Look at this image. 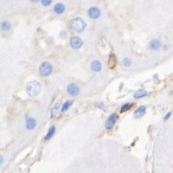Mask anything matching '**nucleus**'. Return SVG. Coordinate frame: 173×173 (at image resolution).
I'll return each instance as SVG.
<instances>
[{"label": "nucleus", "instance_id": "18", "mask_svg": "<svg viewBox=\"0 0 173 173\" xmlns=\"http://www.w3.org/2000/svg\"><path fill=\"white\" fill-rule=\"evenodd\" d=\"M132 107H133L132 103H124V104L121 106L120 111H121V112H126V111L130 110L131 108H132Z\"/></svg>", "mask_w": 173, "mask_h": 173}, {"label": "nucleus", "instance_id": "17", "mask_svg": "<svg viewBox=\"0 0 173 173\" xmlns=\"http://www.w3.org/2000/svg\"><path fill=\"white\" fill-rule=\"evenodd\" d=\"M72 103H73L72 101H67L65 102H64L63 105H62V107H61L60 111L62 113H64V112H65V111H67L69 108H70V106L72 105Z\"/></svg>", "mask_w": 173, "mask_h": 173}, {"label": "nucleus", "instance_id": "16", "mask_svg": "<svg viewBox=\"0 0 173 173\" xmlns=\"http://www.w3.org/2000/svg\"><path fill=\"white\" fill-rule=\"evenodd\" d=\"M11 27H12V24H11L10 21L3 20L1 22V30L3 31V32H8V31H10Z\"/></svg>", "mask_w": 173, "mask_h": 173}, {"label": "nucleus", "instance_id": "22", "mask_svg": "<svg viewBox=\"0 0 173 173\" xmlns=\"http://www.w3.org/2000/svg\"><path fill=\"white\" fill-rule=\"evenodd\" d=\"M171 116H172V112H171V111H170V112H167L166 114L164 115V121H167V120H169V119H170Z\"/></svg>", "mask_w": 173, "mask_h": 173}, {"label": "nucleus", "instance_id": "19", "mask_svg": "<svg viewBox=\"0 0 173 173\" xmlns=\"http://www.w3.org/2000/svg\"><path fill=\"white\" fill-rule=\"evenodd\" d=\"M122 63L125 67H129L131 66V64H132V60H131L129 57H124L122 60Z\"/></svg>", "mask_w": 173, "mask_h": 173}, {"label": "nucleus", "instance_id": "21", "mask_svg": "<svg viewBox=\"0 0 173 173\" xmlns=\"http://www.w3.org/2000/svg\"><path fill=\"white\" fill-rule=\"evenodd\" d=\"M93 105H94V107H96V108L101 109V110H104L106 108V106H105V104H104L103 102H95Z\"/></svg>", "mask_w": 173, "mask_h": 173}, {"label": "nucleus", "instance_id": "13", "mask_svg": "<svg viewBox=\"0 0 173 173\" xmlns=\"http://www.w3.org/2000/svg\"><path fill=\"white\" fill-rule=\"evenodd\" d=\"M55 133H56V126L55 125L50 126L49 129H48V131H47V133H46V135L44 137V141L51 140L52 138H53V136L55 135Z\"/></svg>", "mask_w": 173, "mask_h": 173}, {"label": "nucleus", "instance_id": "10", "mask_svg": "<svg viewBox=\"0 0 173 173\" xmlns=\"http://www.w3.org/2000/svg\"><path fill=\"white\" fill-rule=\"evenodd\" d=\"M53 11L57 14H63L65 11V6L63 3H56L53 7Z\"/></svg>", "mask_w": 173, "mask_h": 173}, {"label": "nucleus", "instance_id": "8", "mask_svg": "<svg viewBox=\"0 0 173 173\" xmlns=\"http://www.w3.org/2000/svg\"><path fill=\"white\" fill-rule=\"evenodd\" d=\"M25 125H26V129L33 130V129L36 128V126H37V121L35 120L34 118L27 115L26 118H25Z\"/></svg>", "mask_w": 173, "mask_h": 173}, {"label": "nucleus", "instance_id": "5", "mask_svg": "<svg viewBox=\"0 0 173 173\" xmlns=\"http://www.w3.org/2000/svg\"><path fill=\"white\" fill-rule=\"evenodd\" d=\"M88 15L90 19H98L101 16V11L99 8L92 6L88 10Z\"/></svg>", "mask_w": 173, "mask_h": 173}, {"label": "nucleus", "instance_id": "2", "mask_svg": "<svg viewBox=\"0 0 173 173\" xmlns=\"http://www.w3.org/2000/svg\"><path fill=\"white\" fill-rule=\"evenodd\" d=\"M41 91V85L40 82L37 80H33V81L28 82L26 85V92L30 97H36Z\"/></svg>", "mask_w": 173, "mask_h": 173}, {"label": "nucleus", "instance_id": "7", "mask_svg": "<svg viewBox=\"0 0 173 173\" xmlns=\"http://www.w3.org/2000/svg\"><path fill=\"white\" fill-rule=\"evenodd\" d=\"M67 92L68 95L72 96V97H75V96H77L80 93V88L77 84L70 83V84H68L67 87Z\"/></svg>", "mask_w": 173, "mask_h": 173}, {"label": "nucleus", "instance_id": "15", "mask_svg": "<svg viewBox=\"0 0 173 173\" xmlns=\"http://www.w3.org/2000/svg\"><path fill=\"white\" fill-rule=\"evenodd\" d=\"M60 106H61V103H60V102H56L55 104L53 105V107L51 108V110H50V118H51V119L55 118L56 114H57V112H58V110L60 109Z\"/></svg>", "mask_w": 173, "mask_h": 173}, {"label": "nucleus", "instance_id": "26", "mask_svg": "<svg viewBox=\"0 0 173 173\" xmlns=\"http://www.w3.org/2000/svg\"><path fill=\"white\" fill-rule=\"evenodd\" d=\"M30 1L32 3H38V2H40L41 0H30Z\"/></svg>", "mask_w": 173, "mask_h": 173}, {"label": "nucleus", "instance_id": "25", "mask_svg": "<svg viewBox=\"0 0 173 173\" xmlns=\"http://www.w3.org/2000/svg\"><path fill=\"white\" fill-rule=\"evenodd\" d=\"M3 163H4V157H3V156L1 155V156H0V164H2Z\"/></svg>", "mask_w": 173, "mask_h": 173}, {"label": "nucleus", "instance_id": "12", "mask_svg": "<svg viewBox=\"0 0 173 173\" xmlns=\"http://www.w3.org/2000/svg\"><path fill=\"white\" fill-rule=\"evenodd\" d=\"M90 69L95 73H98L102 70V63L99 60H93L90 64Z\"/></svg>", "mask_w": 173, "mask_h": 173}, {"label": "nucleus", "instance_id": "1", "mask_svg": "<svg viewBox=\"0 0 173 173\" xmlns=\"http://www.w3.org/2000/svg\"><path fill=\"white\" fill-rule=\"evenodd\" d=\"M69 27H70V29L73 32H75L77 34H81L86 29L87 23L85 22V20L82 17H75L69 23Z\"/></svg>", "mask_w": 173, "mask_h": 173}, {"label": "nucleus", "instance_id": "3", "mask_svg": "<svg viewBox=\"0 0 173 173\" xmlns=\"http://www.w3.org/2000/svg\"><path fill=\"white\" fill-rule=\"evenodd\" d=\"M53 71V66L52 64L48 62V61H44L42 62L40 67H38V74L41 76H48L51 75V73Z\"/></svg>", "mask_w": 173, "mask_h": 173}, {"label": "nucleus", "instance_id": "9", "mask_svg": "<svg viewBox=\"0 0 173 173\" xmlns=\"http://www.w3.org/2000/svg\"><path fill=\"white\" fill-rule=\"evenodd\" d=\"M161 42L159 39H152L149 42V48L152 50V51H158L161 47Z\"/></svg>", "mask_w": 173, "mask_h": 173}, {"label": "nucleus", "instance_id": "14", "mask_svg": "<svg viewBox=\"0 0 173 173\" xmlns=\"http://www.w3.org/2000/svg\"><path fill=\"white\" fill-rule=\"evenodd\" d=\"M147 91L144 90V89H138V91H136L134 93V99H142L147 96Z\"/></svg>", "mask_w": 173, "mask_h": 173}, {"label": "nucleus", "instance_id": "6", "mask_svg": "<svg viewBox=\"0 0 173 173\" xmlns=\"http://www.w3.org/2000/svg\"><path fill=\"white\" fill-rule=\"evenodd\" d=\"M69 44H70L72 49L78 50V49H80L83 46V40H82V38H81V37L77 36H72L70 38Z\"/></svg>", "mask_w": 173, "mask_h": 173}, {"label": "nucleus", "instance_id": "4", "mask_svg": "<svg viewBox=\"0 0 173 173\" xmlns=\"http://www.w3.org/2000/svg\"><path fill=\"white\" fill-rule=\"evenodd\" d=\"M118 120V115L117 113H111L105 122V128L107 130H111L114 128V124H117V121Z\"/></svg>", "mask_w": 173, "mask_h": 173}, {"label": "nucleus", "instance_id": "20", "mask_svg": "<svg viewBox=\"0 0 173 173\" xmlns=\"http://www.w3.org/2000/svg\"><path fill=\"white\" fill-rule=\"evenodd\" d=\"M52 2H53V0H41V5L43 6V7H48V6H50L52 4Z\"/></svg>", "mask_w": 173, "mask_h": 173}, {"label": "nucleus", "instance_id": "11", "mask_svg": "<svg viewBox=\"0 0 173 173\" xmlns=\"http://www.w3.org/2000/svg\"><path fill=\"white\" fill-rule=\"evenodd\" d=\"M146 112V107L143 106V105H141L140 107H138V108L135 110V112H134V117L136 118V119H140L141 118L143 115L145 114Z\"/></svg>", "mask_w": 173, "mask_h": 173}, {"label": "nucleus", "instance_id": "23", "mask_svg": "<svg viewBox=\"0 0 173 173\" xmlns=\"http://www.w3.org/2000/svg\"><path fill=\"white\" fill-rule=\"evenodd\" d=\"M67 31H62V32L60 33V37L61 38H65L67 37Z\"/></svg>", "mask_w": 173, "mask_h": 173}, {"label": "nucleus", "instance_id": "24", "mask_svg": "<svg viewBox=\"0 0 173 173\" xmlns=\"http://www.w3.org/2000/svg\"><path fill=\"white\" fill-rule=\"evenodd\" d=\"M161 48H163L164 51H167V50L169 49V45L168 44H163L161 45Z\"/></svg>", "mask_w": 173, "mask_h": 173}]
</instances>
